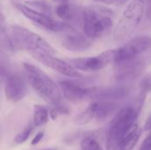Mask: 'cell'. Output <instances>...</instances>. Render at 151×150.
I'll return each mask as SVG.
<instances>
[{
  "mask_svg": "<svg viewBox=\"0 0 151 150\" xmlns=\"http://www.w3.org/2000/svg\"><path fill=\"white\" fill-rule=\"evenodd\" d=\"M139 112L131 105L119 109L110 124L106 139V150H119L122 141L138 126L135 121Z\"/></svg>",
  "mask_w": 151,
  "mask_h": 150,
  "instance_id": "1",
  "label": "cell"
},
{
  "mask_svg": "<svg viewBox=\"0 0 151 150\" xmlns=\"http://www.w3.org/2000/svg\"><path fill=\"white\" fill-rule=\"evenodd\" d=\"M23 67L28 82L41 98L51 105H58L61 103L62 92L59 85L42 70L32 64L24 63Z\"/></svg>",
  "mask_w": 151,
  "mask_h": 150,
  "instance_id": "2",
  "label": "cell"
},
{
  "mask_svg": "<svg viewBox=\"0 0 151 150\" xmlns=\"http://www.w3.org/2000/svg\"><path fill=\"white\" fill-rule=\"evenodd\" d=\"M112 11L103 6L90 5L83 7L82 28L89 39L99 38L106 34L112 27Z\"/></svg>",
  "mask_w": 151,
  "mask_h": 150,
  "instance_id": "3",
  "label": "cell"
},
{
  "mask_svg": "<svg viewBox=\"0 0 151 150\" xmlns=\"http://www.w3.org/2000/svg\"><path fill=\"white\" fill-rule=\"evenodd\" d=\"M9 36L14 49L26 50L31 53H46L54 55L55 49L41 35L29 29L12 25L9 27Z\"/></svg>",
  "mask_w": 151,
  "mask_h": 150,
  "instance_id": "4",
  "label": "cell"
},
{
  "mask_svg": "<svg viewBox=\"0 0 151 150\" xmlns=\"http://www.w3.org/2000/svg\"><path fill=\"white\" fill-rule=\"evenodd\" d=\"M145 11L144 0H133L127 6L121 18L113 29L116 41H123L130 37L138 28Z\"/></svg>",
  "mask_w": 151,
  "mask_h": 150,
  "instance_id": "5",
  "label": "cell"
},
{
  "mask_svg": "<svg viewBox=\"0 0 151 150\" xmlns=\"http://www.w3.org/2000/svg\"><path fill=\"white\" fill-rule=\"evenodd\" d=\"M13 6L20 11L26 18L34 21L35 23L43 27L44 28L53 32H64L72 25L64 21H58L51 16L35 10L24 4L14 2Z\"/></svg>",
  "mask_w": 151,
  "mask_h": 150,
  "instance_id": "6",
  "label": "cell"
},
{
  "mask_svg": "<svg viewBox=\"0 0 151 150\" xmlns=\"http://www.w3.org/2000/svg\"><path fill=\"white\" fill-rule=\"evenodd\" d=\"M147 63L139 57L114 63V78L119 83H130L139 78L146 69Z\"/></svg>",
  "mask_w": 151,
  "mask_h": 150,
  "instance_id": "7",
  "label": "cell"
},
{
  "mask_svg": "<svg viewBox=\"0 0 151 150\" xmlns=\"http://www.w3.org/2000/svg\"><path fill=\"white\" fill-rule=\"evenodd\" d=\"M151 48V37L150 35H139L131 39L125 45L114 50L113 64L119 61L127 60L140 57Z\"/></svg>",
  "mask_w": 151,
  "mask_h": 150,
  "instance_id": "8",
  "label": "cell"
},
{
  "mask_svg": "<svg viewBox=\"0 0 151 150\" xmlns=\"http://www.w3.org/2000/svg\"><path fill=\"white\" fill-rule=\"evenodd\" d=\"M129 83H120L109 87H92L89 91V98L95 101H108L118 103L127 99L131 93Z\"/></svg>",
  "mask_w": 151,
  "mask_h": 150,
  "instance_id": "9",
  "label": "cell"
},
{
  "mask_svg": "<svg viewBox=\"0 0 151 150\" xmlns=\"http://www.w3.org/2000/svg\"><path fill=\"white\" fill-rule=\"evenodd\" d=\"M74 68L83 72H96L114 61V50H108L96 57L73 58L67 60Z\"/></svg>",
  "mask_w": 151,
  "mask_h": 150,
  "instance_id": "10",
  "label": "cell"
},
{
  "mask_svg": "<svg viewBox=\"0 0 151 150\" xmlns=\"http://www.w3.org/2000/svg\"><path fill=\"white\" fill-rule=\"evenodd\" d=\"M31 55L36 59L38 62L42 63L45 66L63 74L70 78L81 79L83 75L78 72L76 68H74L68 61H65L58 57H54L51 54L46 53H31Z\"/></svg>",
  "mask_w": 151,
  "mask_h": 150,
  "instance_id": "11",
  "label": "cell"
},
{
  "mask_svg": "<svg viewBox=\"0 0 151 150\" xmlns=\"http://www.w3.org/2000/svg\"><path fill=\"white\" fill-rule=\"evenodd\" d=\"M4 93L8 100L19 102L27 93L26 79L19 72H11L4 78Z\"/></svg>",
  "mask_w": 151,
  "mask_h": 150,
  "instance_id": "12",
  "label": "cell"
},
{
  "mask_svg": "<svg viewBox=\"0 0 151 150\" xmlns=\"http://www.w3.org/2000/svg\"><path fill=\"white\" fill-rule=\"evenodd\" d=\"M62 33L65 34L62 39V44L68 50L84 51L91 46L89 38L76 30L73 26L69 27Z\"/></svg>",
  "mask_w": 151,
  "mask_h": 150,
  "instance_id": "13",
  "label": "cell"
},
{
  "mask_svg": "<svg viewBox=\"0 0 151 150\" xmlns=\"http://www.w3.org/2000/svg\"><path fill=\"white\" fill-rule=\"evenodd\" d=\"M59 87L64 97L71 103H80L89 98L90 88H83L70 80L60 81Z\"/></svg>",
  "mask_w": 151,
  "mask_h": 150,
  "instance_id": "14",
  "label": "cell"
},
{
  "mask_svg": "<svg viewBox=\"0 0 151 150\" xmlns=\"http://www.w3.org/2000/svg\"><path fill=\"white\" fill-rule=\"evenodd\" d=\"M83 7L77 6L71 3H61L56 8V14L64 22L82 26Z\"/></svg>",
  "mask_w": 151,
  "mask_h": 150,
  "instance_id": "15",
  "label": "cell"
},
{
  "mask_svg": "<svg viewBox=\"0 0 151 150\" xmlns=\"http://www.w3.org/2000/svg\"><path fill=\"white\" fill-rule=\"evenodd\" d=\"M95 118L98 122H104L119 110V103L108 101H95L91 103Z\"/></svg>",
  "mask_w": 151,
  "mask_h": 150,
  "instance_id": "16",
  "label": "cell"
},
{
  "mask_svg": "<svg viewBox=\"0 0 151 150\" xmlns=\"http://www.w3.org/2000/svg\"><path fill=\"white\" fill-rule=\"evenodd\" d=\"M141 135H142V130L137 126L128 134V136L122 141L119 150H133L134 149L135 145L137 144Z\"/></svg>",
  "mask_w": 151,
  "mask_h": 150,
  "instance_id": "17",
  "label": "cell"
},
{
  "mask_svg": "<svg viewBox=\"0 0 151 150\" xmlns=\"http://www.w3.org/2000/svg\"><path fill=\"white\" fill-rule=\"evenodd\" d=\"M49 112L46 108L43 106L36 105L35 106V114H34V125L37 127L45 125L49 121Z\"/></svg>",
  "mask_w": 151,
  "mask_h": 150,
  "instance_id": "18",
  "label": "cell"
},
{
  "mask_svg": "<svg viewBox=\"0 0 151 150\" xmlns=\"http://www.w3.org/2000/svg\"><path fill=\"white\" fill-rule=\"evenodd\" d=\"M93 118H95V113H94V110L91 106V104L81 113H80L74 119L75 124L82 126V125H87L88 123H89Z\"/></svg>",
  "mask_w": 151,
  "mask_h": 150,
  "instance_id": "19",
  "label": "cell"
},
{
  "mask_svg": "<svg viewBox=\"0 0 151 150\" xmlns=\"http://www.w3.org/2000/svg\"><path fill=\"white\" fill-rule=\"evenodd\" d=\"M81 150H103L102 147L93 136H87L81 142Z\"/></svg>",
  "mask_w": 151,
  "mask_h": 150,
  "instance_id": "20",
  "label": "cell"
},
{
  "mask_svg": "<svg viewBox=\"0 0 151 150\" xmlns=\"http://www.w3.org/2000/svg\"><path fill=\"white\" fill-rule=\"evenodd\" d=\"M33 129H34V126H33L32 124L27 125L20 133H19L15 136V138H14V142H15V144L19 145V144H22V143H24L25 141H27V140L28 139V137H29L30 134L32 133Z\"/></svg>",
  "mask_w": 151,
  "mask_h": 150,
  "instance_id": "21",
  "label": "cell"
},
{
  "mask_svg": "<svg viewBox=\"0 0 151 150\" xmlns=\"http://www.w3.org/2000/svg\"><path fill=\"white\" fill-rule=\"evenodd\" d=\"M12 71L10 70L8 62L5 58V54L0 51V77L5 78Z\"/></svg>",
  "mask_w": 151,
  "mask_h": 150,
  "instance_id": "22",
  "label": "cell"
},
{
  "mask_svg": "<svg viewBox=\"0 0 151 150\" xmlns=\"http://www.w3.org/2000/svg\"><path fill=\"white\" fill-rule=\"evenodd\" d=\"M140 88L144 90L145 92L151 91V75L146 76L140 82Z\"/></svg>",
  "mask_w": 151,
  "mask_h": 150,
  "instance_id": "23",
  "label": "cell"
},
{
  "mask_svg": "<svg viewBox=\"0 0 151 150\" xmlns=\"http://www.w3.org/2000/svg\"><path fill=\"white\" fill-rule=\"evenodd\" d=\"M139 150H151V130L149 135L146 137V139L142 143Z\"/></svg>",
  "mask_w": 151,
  "mask_h": 150,
  "instance_id": "24",
  "label": "cell"
},
{
  "mask_svg": "<svg viewBox=\"0 0 151 150\" xmlns=\"http://www.w3.org/2000/svg\"><path fill=\"white\" fill-rule=\"evenodd\" d=\"M43 136H44V133H43L42 132H39V133L35 136V138L32 140V141H31V145L35 146V145L38 144V143L42 140Z\"/></svg>",
  "mask_w": 151,
  "mask_h": 150,
  "instance_id": "25",
  "label": "cell"
},
{
  "mask_svg": "<svg viewBox=\"0 0 151 150\" xmlns=\"http://www.w3.org/2000/svg\"><path fill=\"white\" fill-rule=\"evenodd\" d=\"M146 17H147V19L151 22V0H147Z\"/></svg>",
  "mask_w": 151,
  "mask_h": 150,
  "instance_id": "26",
  "label": "cell"
},
{
  "mask_svg": "<svg viewBox=\"0 0 151 150\" xmlns=\"http://www.w3.org/2000/svg\"><path fill=\"white\" fill-rule=\"evenodd\" d=\"M144 130L145 131H150L151 130V114L149 116L148 119L146 120V123L144 125Z\"/></svg>",
  "mask_w": 151,
  "mask_h": 150,
  "instance_id": "27",
  "label": "cell"
},
{
  "mask_svg": "<svg viewBox=\"0 0 151 150\" xmlns=\"http://www.w3.org/2000/svg\"><path fill=\"white\" fill-rule=\"evenodd\" d=\"M58 111H57V109H56V107L55 108H53V109H51L50 111V117L54 120V119H56L57 118V117H58Z\"/></svg>",
  "mask_w": 151,
  "mask_h": 150,
  "instance_id": "28",
  "label": "cell"
},
{
  "mask_svg": "<svg viewBox=\"0 0 151 150\" xmlns=\"http://www.w3.org/2000/svg\"><path fill=\"white\" fill-rule=\"evenodd\" d=\"M94 1L104 4H107V5H110V4H112L115 3V0H94Z\"/></svg>",
  "mask_w": 151,
  "mask_h": 150,
  "instance_id": "29",
  "label": "cell"
},
{
  "mask_svg": "<svg viewBox=\"0 0 151 150\" xmlns=\"http://www.w3.org/2000/svg\"><path fill=\"white\" fill-rule=\"evenodd\" d=\"M127 1H129V0H115V3H116L118 5H122V4H126Z\"/></svg>",
  "mask_w": 151,
  "mask_h": 150,
  "instance_id": "30",
  "label": "cell"
},
{
  "mask_svg": "<svg viewBox=\"0 0 151 150\" xmlns=\"http://www.w3.org/2000/svg\"><path fill=\"white\" fill-rule=\"evenodd\" d=\"M54 2H59L60 4L61 3H70L72 0H53Z\"/></svg>",
  "mask_w": 151,
  "mask_h": 150,
  "instance_id": "31",
  "label": "cell"
},
{
  "mask_svg": "<svg viewBox=\"0 0 151 150\" xmlns=\"http://www.w3.org/2000/svg\"><path fill=\"white\" fill-rule=\"evenodd\" d=\"M43 150H54V149H43Z\"/></svg>",
  "mask_w": 151,
  "mask_h": 150,
  "instance_id": "32",
  "label": "cell"
}]
</instances>
